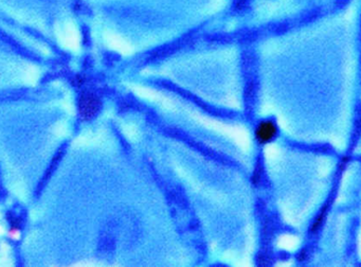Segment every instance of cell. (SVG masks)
<instances>
[{
  "instance_id": "cell-2",
  "label": "cell",
  "mask_w": 361,
  "mask_h": 267,
  "mask_svg": "<svg viewBox=\"0 0 361 267\" xmlns=\"http://www.w3.org/2000/svg\"><path fill=\"white\" fill-rule=\"evenodd\" d=\"M278 133L279 129L276 122L272 120H263L255 127L254 136L260 144H267L275 140Z\"/></svg>"
},
{
  "instance_id": "cell-1",
  "label": "cell",
  "mask_w": 361,
  "mask_h": 267,
  "mask_svg": "<svg viewBox=\"0 0 361 267\" xmlns=\"http://www.w3.org/2000/svg\"><path fill=\"white\" fill-rule=\"evenodd\" d=\"M102 107V102L98 96L91 92H85L80 97L79 100V112L84 119H91L100 112Z\"/></svg>"
},
{
  "instance_id": "cell-3",
  "label": "cell",
  "mask_w": 361,
  "mask_h": 267,
  "mask_svg": "<svg viewBox=\"0 0 361 267\" xmlns=\"http://www.w3.org/2000/svg\"><path fill=\"white\" fill-rule=\"evenodd\" d=\"M328 206L325 205L321 209V211H320V213L316 217V218L313 219V222L312 224V227H311V230H310L312 234H318L319 230L321 229L322 225H323L324 220H325V217H326V213H328Z\"/></svg>"
},
{
  "instance_id": "cell-4",
  "label": "cell",
  "mask_w": 361,
  "mask_h": 267,
  "mask_svg": "<svg viewBox=\"0 0 361 267\" xmlns=\"http://www.w3.org/2000/svg\"><path fill=\"white\" fill-rule=\"evenodd\" d=\"M261 181V170L260 169H256L253 173V176H252V182L254 184H259Z\"/></svg>"
}]
</instances>
